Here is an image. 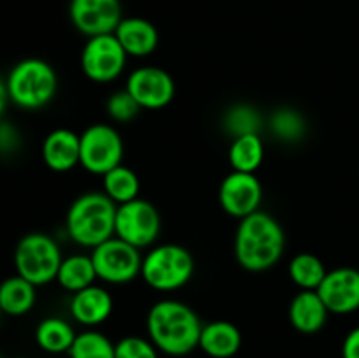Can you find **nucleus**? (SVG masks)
<instances>
[{
  "label": "nucleus",
  "instance_id": "obj_1",
  "mask_svg": "<svg viewBox=\"0 0 359 358\" xmlns=\"http://www.w3.org/2000/svg\"><path fill=\"white\" fill-rule=\"evenodd\" d=\"M202 326L195 309L175 298L154 302L146 318L149 340L170 357H184L198 347Z\"/></svg>",
  "mask_w": 359,
  "mask_h": 358
},
{
  "label": "nucleus",
  "instance_id": "obj_2",
  "mask_svg": "<svg viewBox=\"0 0 359 358\" xmlns=\"http://www.w3.org/2000/svg\"><path fill=\"white\" fill-rule=\"evenodd\" d=\"M286 235L272 214L256 211L238 220L235 232V258L249 272L272 269L283 258Z\"/></svg>",
  "mask_w": 359,
  "mask_h": 358
},
{
  "label": "nucleus",
  "instance_id": "obj_3",
  "mask_svg": "<svg viewBox=\"0 0 359 358\" xmlns=\"http://www.w3.org/2000/svg\"><path fill=\"white\" fill-rule=\"evenodd\" d=\"M116 209L104 192H86L77 197L67 211V234L83 248H97L107 239L114 237Z\"/></svg>",
  "mask_w": 359,
  "mask_h": 358
},
{
  "label": "nucleus",
  "instance_id": "obj_4",
  "mask_svg": "<svg viewBox=\"0 0 359 358\" xmlns=\"http://www.w3.org/2000/svg\"><path fill=\"white\" fill-rule=\"evenodd\" d=\"M7 95L18 107L41 109L55 98L58 76L48 62L27 58L11 69L6 79Z\"/></svg>",
  "mask_w": 359,
  "mask_h": 358
},
{
  "label": "nucleus",
  "instance_id": "obj_5",
  "mask_svg": "<svg viewBox=\"0 0 359 358\" xmlns=\"http://www.w3.org/2000/svg\"><path fill=\"white\" fill-rule=\"evenodd\" d=\"M195 274V258L179 244H160L142 258L140 277L156 291H175L186 286Z\"/></svg>",
  "mask_w": 359,
  "mask_h": 358
},
{
  "label": "nucleus",
  "instance_id": "obj_6",
  "mask_svg": "<svg viewBox=\"0 0 359 358\" xmlns=\"http://www.w3.org/2000/svg\"><path fill=\"white\" fill-rule=\"evenodd\" d=\"M62 260L58 242L41 232L25 235L14 249L16 274L35 286H44L55 281Z\"/></svg>",
  "mask_w": 359,
  "mask_h": 358
},
{
  "label": "nucleus",
  "instance_id": "obj_7",
  "mask_svg": "<svg viewBox=\"0 0 359 358\" xmlns=\"http://www.w3.org/2000/svg\"><path fill=\"white\" fill-rule=\"evenodd\" d=\"M81 137V161L84 171L104 175L123 164L125 142L118 130L107 123L90 125Z\"/></svg>",
  "mask_w": 359,
  "mask_h": 358
},
{
  "label": "nucleus",
  "instance_id": "obj_8",
  "mask_svg": "<svg viewBox=\"0 0 359 358\" xmlns=\"http://www.w3.org/2000/svg\"><path fill=\"white\" fill-rule=\"evenodd\" d=\"M140 249L119 237H111L91 249L97 277L107 284H126L140 276L142 269Z\"/></svg>",
  "mask_w": 359,
  "mask_h": 358
},
{
  "label": "nucleus",
  "instance_id": "obj_9",
  "mask_svg": "<svg viewBox=\"0 0 359 358\" xmlns=\"http://www.w3.org/2000/svg\"><path fill=\"white\" fill-rule=\"evenodd\" d=\"M161 230V218L156 207L144 199L119 204L116 209L114 235L133 248L144 249L156 242Z\"/></svg>",
  "mask_w": 359,
  "mask_h": 358
},
{
  "label": "nucleus",
  "instance_id": "obj_10",
  "mask_svg": "<svg viewBox=\"0 0 359 358\" xmlns=\"http://www.w3.org/2000/svg\"><path fill=\"white\" fill-rule=\"evenodd\" d=\"M128 55L114 34L88 37L81 51V69L93 83L107 84L125 72Z\"/></svg>",
  "mask_w": 359,
  "mask_h": 358
},
{
  "label": "nucleus",
  "instance_id": "obj_11",
  "mask_svg": "<svg viewBox=\"0 0 359 358\" xmlns=\"http://www.w3.org/2000/svg\"><path fill=\"white\" fill-rule=\"evenodd\" d=\"M125 88L142 109H163L174 100L175 83L170 74L156 65L133 69L126 77Z\"/></svg>",
  "mask_w": 359,
  "mask_h": 358
},
{
  "label": "nucleus",
  "instance_id": "obj_12",
  "mask_svg": "<svg viewBox=\"0 0 359 358\" xmlns=\"http://www.w3.org/2000/svg\"><path fill=\"white\" fill-rule=\"evenodd\" d=\"M69 16L74 28L86 37L114 34L123 20L119 0H70Z\"/></svg>",
  "mask_w": 359,
  "mask_h": 358
},
{
  "label": "nucleus",
  "instance_id": "obj_13",
  "mask_svg": "<svg viewBox=\"0 0 359 358\" xmlns=\"http://www.w3.org/2000/svg\"><path fill=\"white\" fill-rule=\"evenodd\" d=\"M219 206L231 218L249 216L259 211L263 200V188L256 174L231 171L219 186Z\"/></svg>",
  "mask_w": 359,
  "mask_h": 358
},
{
  "label": "nucleus",
  "instance_id": "obj_14",
  "mask_svg": "<svg viewBox=\"0 0 359 358\" xmlns=\"http://www.w3.org/2000/svg\"><path fill=\"white\" fill-rule=\"evenodd\" d=\"M319 297L333 314H351L359 309V270L339 267L328 270L318 288Z\"/></svg>",
  "mask_w": 359,
  "mask_h": 358
},
{
  "label": "nucleus",
  "instance_id": "obj_15",
  "mask_svg": "<svg viewBox=\"0 0 359 358\" xmlns=\"http://www.w3.org/2000/svg\"><path fill=\"white\" fill-rule=\"evenodd\" d=\"M70 314L79 325L97 326L107 321L114 309V298L104 286L91 284L84 290L72 293Z\"/></svg>",
  "mask_w": 359,
  "mask_h": 358
},
{
  "label": "nucleus",
  "instance_id": "obj_16",
  "mask_svg": "<svg viewBox=\"0 0 359 358\" xmlns=\"http://www.w3.org/2000/svg\"><path fill=\"white\" fill-rule=\"evenodd\" d=\"M42 160L53 172H69L81 161V137L74 130L56 128L42 142Z\"/></svg>",
  "mask_w": 359,
  "mask_h": 358
},
{
  "label": "nucleus",
  "instance_id": "obj_17",
  "mask_svg": "<svg viewBox=\"0 0 359 358\" xmlns=\"http://www.w3.org/2000/svg\"><path fill=\"white\" fill-rule=\"evenodd\" d=\"M330 311L319 297L318 290H300L290 302L287 318L300 333H318L325 329Z\"/></svg>",
  "mask_w": 359,
  "mask_h": 358
},
{
  "label": "nucleus",
  "instance_id": "obj_18",
  "mask_svg": "<svg viewBox=\"0 0 359 358\" xmlns=\"http://www.w3.org/2000/svg\"><path fill=\"white\" fill-rule=\"evenodd\" d=\"M116 39L123 46L125 53L133 58H146L153 55L160 42L156 27L144 18H123L114 32Z\"/></svg>",
  "mask_w": 359,
  "mask_h": 358
},
{
  "label": "nucleus",
  "instance_id": "obj_19",
  "mask_svg": "<svg viewBox=\"0 0 359 358\" xmlns=\"http://www.w3.org/2000/svg\"><path fill=\"white\" fill-rule=\"evenodd\" d=\"M242 346V333L237 325L216 319L202 326L198 347L210 358H231Z\"/></svg>",
  "mask_w": 359,
  "mask_h": 358
},
{
  "label": "nucleus",
  "instance_id": "obj_20",
  "mask_svg": "<svg viewBox=\"0 0 359 358\" xmlns=\"http://www.w3.org/2000/svg\"><path fill=\"white\" fill-rule=\"evenodd\" d=\"M35 284L21 276H11L0 283V311L9 316H23L35 305Z\"/></svg>",
  "mask_w": 359,
  "mask_h": 358
},
{
  "label": "nucleus",
  "instance_id": "obj_21",
  "mask_svg": "<svg viewBox=\"0 0 359 358\" xmlns=\"http://www.w3.org/2000/svg\"><path fill=\"white\" fill-rule=\"evenodd\" d=\"M95 279H98V277L91 255H83V253H76V255L63 258L58 274H56V281H58L60 286L70 293H76V291L91 286V284H95Z\"/></svg>",
  "mask_w": 359,
  "mask_h": 358
},
{
  "label": "nucleus",
  "instance_id": "obj_22",
  "mask_svg": "<svg viewBox=\"0 0 359 358\" xmlns=\"http://www.w3.org/2000/svg\"><path fill=\"white\" fill-rule=\"evenodd\" d=\"M265 160V142L259 133H245L235 137L228 150V161L237 172L255 174Z\"/></svg>",
  "mask_w": 359,
  "mask_h": 358
},
{
  "label": "nucleus",
  "instance_id": "obj_23",
  "mask_svg": "<svg viewBox=\"0 0 359 358\" xmlns=\"http://www.w3.org/2000/svg\"><path fill=\"white\" fill-rule=\"evenodd\" d=\"M76 336L77 333L74 332L72 325L62 318L42 319L35 330V340L39 347L53 354L69 353Z\"/></svg>",
  "mask_w": 359,
  "mask_h": 358
},
{
  "label": "nucleus",
  "instance_id": "obj_24",
  "mask_svg": "<svg viewBox=\"0 0 359 358\" xmlns=\"http://www.w3.org/2000/svg\"><path fill=\"white\" fill-rule=\"evenodd\" d=\"M102 192L118 206L126 204L139 199L140 179L132 168L121 164L102 175Z\"/></svg>",
  "mask_w": 359,
  "mask_h": 358
},
{
  "label": "nucleus",
  "instance_id": "obj_25",
  "mask_svg": "<svg viewBox=\"0 0 359 358\" xmlns=\"http://www.w3.org/2000/svg\"><path fill=\"white\" fill-rule=\"evenodd\" d=\"M287 274L300 290H318L328 270L319 256L312 253H298L287 265Z\"/></svg>",
  "mask_w": 359,
  "mask_h": 358
},
{
  "label": "nucleus",
  "instance_id": "obj_26",
  "mask_svg": "<svg viewBox=\"0 0 359 358\" xmlns=\"http://www.w3.org/2000/svg\"><path fill=\"white\" fill-rule=\"evenodd\" d=\"M70 358H116V344L111 343L97 330H86L77 333L72 347L69 350Z\"/></svg>",
  "mask_w": 359,
  "mask_h": 358
},
{
  "label": "nucleus",
  "instance_id": "obj_27",
  "mask_svg": "<svg viewBox=\"0 0 359 358\" xmlns=\"http://www.w3.org/2000/svg\"><path fill=\"white\" fill-rule=\"evenodd\" d=\"M270 128L276 133L277 139L293 142L304 137L305 121L294 109H277L270 118Z\"/></svg>",
  "mask_w": 359,
  "mask_h": 358
},
{
  "label": "nucleus",
  "instance_id": "obj_28",
  "mask_svg": "<svg viewBox=\"0 0 359 358\" xmlns=\"http://www.w3.org/2000/svg\"><path fill=\"white\" fill-rule=\"evenodd\" d=\"M259 123H262L259 114L249 105H235L224 116V126L233 135V139L245 133H259Z\"/></svg>",
  "mask_w": 359,
  "mask_h": 358
},
{
  "label": "nucleus",
  "instance_id": "obj_29",
  "mask_svg": "<svg viewBox=\"0 0 359 358\" xmlns=\"http://www.w3.org/2000/svg\"><path fill=\"white\" fill-rule=\"evenodd\" d=\"M105 109H107V114L111 116V119L118 123H130L139 116L140 105L135 98L130 95V91L126 88L123 90L114 91L111 97L105 102Z\"/></svg>",
  "mask_w": 359,
  "mask_h": 358
},
{
  "label": "nucleus",
  "instance_id": "obj_30",
  "mask_svg": "<svg viewBox=\"0 0 359 358\" xmlns=\"http://www.w3.org/2000/svg\"><path fill=\"white\" fill-rule=\"evenodd\" d=\"M116 358H158V350L149 339L128 336L116 343Z\"/></svg>",
  "mask_w": 359,
  "mask_h": 358
},
{
  "label": "nucleus",
  "instance_id": "obj_31",
  "mask_svg": "<svg viewBox=\"0 0 359 358\" xmlns=\"http://www.w3.org/2000/svg\"><path fill=\"white\" fill-rule=\"evenodd\" d=\"M342 358H359V326L351 330L344 339Z\"/></svg>",
  "mask_w": 359,
  "mask_h": 358
},
{
  "label": "nucleus",
  "instance_id": "obj_32",
  "mask_svg": "<svg viewBox=\"0 0 359 358\" xmlns=\"http://www.w3.org/2000/svg\"><path fill=\"white\" fill-rule=\"evenodd\" d=\"M7 100H9V95H7V88H6V81L0 77V116L4 114V109H6Z\"/></svg>",
  "mask_w": 359,
  "mask_h": 358
},
{
  "label": "nucleus",
  "instance_id": "obj_33",
  "mask_svg": "<svg viewBox=\"0 0 359 358\" xmlns=\"http://www.w3.org/2000/svg\"><path fill=\"white\" fill-rule=\"evenodd\" d=\"M14 358H27V357H14Z\"/></svg>",
  "mask_w": 359,
  "mask_h": 358
},
{
  "label": "nucleus",
  "instance_id": "obj_34",
  "mask_svg": "<svg viewBox=\"0 0 359 358\" xmlns=\"http://www.w3.org/2000/svg\"><path fill=\"white\" fill-rule=\"evenodd\" d=\"M0 314H2V311H0Z\"/></svg>",
  "mask_w": 359,
  "mask_h": 358
}]
</instances>
